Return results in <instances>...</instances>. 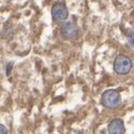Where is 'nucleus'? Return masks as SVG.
<instances>
[{
  "label": "nucleus",
  "instance_id": "obj_2",
  "mask_svg": "<svg viewBox=\"0 0 134 134\" xmlns=\"http://www.w3.org/2000/svg\"><path fill=\"white\" fill-rule=\"evenodd\" d=\"M132 68V62L128 56L120 54L116 57L113 64V69L120 75H125L129 74Z\"/></svg>",
  "mask_w": 134,
  "mask_h": 134
},
{
  "label": "nucleus",
  "instance_id": "obj_8",
  "mask_svg": "<svg viewBox=\"0 0 134 134\" xmlns=\"http://www.w3.org/2000/svg\"><path fill=\"white\" fill-rule=\"evenodd\" d=\"M7 132V129H5V126L0 124V134H5Z\"/></svg>",
  "mask_w": 134,
  "mask_h": 134
},
{
  "label": "nucleus",
  "instance_id": "obj_7",
  "mask_svg": "<svg viewBox=\"0 0 134 134\" xmlns=\"http://www.w3.org/2000/svg\"><path fill=\"white\" fill-rule=\"evenodd\" d=\"M12 70H13V63L10 62L7 64V69H5V74H7V76H10Z\"/></svg>",
  "mask_w": 134,
  "mask_h": 134
},
{
  "label": "nucleus",
  "instance_id": "obj_3",
  "mask_svg": "<svg viewBox=\"0 0 134 134\" xmlns=\"http://www.w3.org/2000/svg\"><path fill=\"white\" fill-rule=\"evenodd\" d=\"M52 17L55 22L64 21L68 17V9L64 3H56L52 7Z\"/></svg>",
  "mask_w": 134,
  "mask_h": 134
},
{
  "label": "nucleus",
  "instance_id": "obj_6",
  "mask_svg": "<svg viewBox=\"0 0 134 134\" xmlns=\"http://www.w3.org/2000/svg\"><path fill=\"white\" fill-rule=\"evenodd\" d=\"M128 42L131 47H134V30H131L128 34Z\"/></svg>",
  "mask_w": 134,
  "mask_h": 134
},
{
  "label": "nucleus",
  "instance_id": "obj_1",
  "mask_svg": "<svg viewBox=\"0 0 134 134\" xmlns=\"http://www.w3.org/2000/svg\"><path fill=\"white\" fill-rule=\"evenodd\" d=\"M121 102V95L116 90H107L102 95V103L104 107L114 109Z\"/></svg>",
  "mask_w": 134,
  "mask_h": 134
},
{
  "label": "nucleus",
  "instance_id": "obj_4",
  "mask_svg": "<svg viewBox=\"0 0 134 134\" xmlns=\"http://www.w3.org/2000/svg\"><path fill=\"white\" fill-rule=\"evenodd\" d=\"M78 33L77 25L72 22H66L61 26V34L66 39H71L76 36Z\"/></svg>",
  "mask_w": 134,
  "mask_h": 134
},
{
  "label": "nucleus",
  "instance_id": "obj_5",
  "mask_svg": "<svg viewBox=\"0 0 134 134\" xmlns=\"http://www.w3.org/2000/svg\"><path fill=\"white\" fill-rule=\"evenodd\" d=\"M108 131L111 134H122L125 132L123 121L121 119L112 120L108 125Z\"/></svg>",
  "mask_w": 134,
  "mask_h": 134
}]
</instances>
